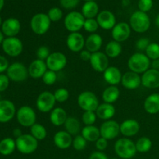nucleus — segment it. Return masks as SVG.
Segmentation results:
<instances>
[{
    "mask_svg": "<svg viewBox=\"0 0 159 159\" xmlns=\"http://www.w3.org/2000/svg\"><path fill=\"white\" fill-rule=\"evenodd\" d=\"M115 153L121 159H130L135 156L136 144L128 138H120L114 144Z\"/></svg>",
    "mask_w": 159,
    "mask_h": 159,
    "instance_id": "f257e3e1",
    "label": "nucleus"
},
{
    "mask_svg": "<svg viewBox=\"0 0 159 159\" xmlns=\"http://www.w3.org/2000/svg\"><path fill=\"white\" fill-rule=\"evenodd\" d=\"M150 65V59L146 54L140 52L132 54L127 61V66L130 71L138 74H142L145 72L149 69Z\"/></svg>",
    "mask_w": 159,
    "mask_h": 159,
    "instance_id": "f03ea898",
    "label": "nucleus"
},
{
    "mask_svg": "<svg viewBox=\"0 0 159 159\" xmlns=\"http://www.w3.org/2000/svg\"><path fill=\"white\" fill-rule=\"evenodd\" d=\"M151 21L148 15L146 12L138 10L134 12L130 18V26L135 32L142 34L148 30Z\"/></svg>",
    "mask_w": 159,
    "mask_h": 159,
    "instance_id": "7ed1b4c3",
    "label": "nucleus"
},
{
    "mask_svg": "<svg viewBox=\"0 0 159 159\" xmlns=\"http://www.w3.org/2000/svg\"><path fill=\"white\" fill-rule=\"evenodd\" d=\"M16 148L23 155H30L37 151L38 148V141L31 134H23L16 140Z\"/></svg>",
    "mask_w": 159,
    "mask_h": 159,
    "instance_id": "20e7f679",
    "label": "nucleus"
},
{
    "mask_svg": "<svg viewBox=\"0 0 159 159\" xmlns=\"http://www.w3.org/2000/svg\"><path fill=\"white\" fill-rule=\"evenodd\" d=\"M78 105L84 111L96 112L99 106V99L94 93L91 91H84L78 96Z\"/></svg>",
    "mask_w": 159,
    "mask_h": 159,
    "instance_id": "39448f33",
    "label": "nucleus"
},
{
    "mask_svg": "<svg viewBox=\"0 0 159 159\" xmlns=\"http://www.w3.org/2000/svg\"><path fill=\"white\" fill-rule=\"evenodd\" d=\"M51 20L48 14L37 13L30 20V27L33 32L37 35H43L51 27Z\"/></svg>",
    "mask_w": 159,
    "mask_h": 159,
    "instance_id": "423d86ee",
    "label": "nucleus"
},
{
    "mask_svg": "<svg viewBox=\"0 0 159 159\" xmlns=\"http://www.w3.org/2000/svg\"><path fill=\"white\" fill-rule=\"evenodd\" d=\"M85 21V18L82 12L72 11L65 16L64 24L67 30L70 33H75L79 32L82 28H83Z\"/></svg>",
    "mask_w": 159,
    "mask_h": 159,
    "instance_id": "0eeeda50",
    "label": "nucleus"
},
{
    "mask_svg": "<svg viewBox=\"0 0 159 159\" xmlns=\"http://www.w3.org/2000/svg\"><path fill=\"white\" fill-rule=\"evenodd\" d=\"M19 124L25 127H31L37 121V114L33 108L28 106L20 107L16 113Z\"/></svg>",
    "mask_w": 159,
    "mask_h": 159,
    "instance_id": "6e6552de",
    "label": "nucleus"
},
{
    "mask_svg": "<svg viewBox=\"0 0 159 159\" xmlns=\"http://www.w3.org/2000/svg\"><path fill=\"white\" fill-rule=\"evenodd\" d=\"M56 99L54 93L49 91H44L40 93L37 99V108L41 113H49L54 110Z\"/></svg>",
    "mask_w": 159,
    "mask_h": 159,
    "instance_id": "1a4fd4ad",
    "label": "nucleus"
},
{
    "mask_svg": "<svg viewBox=\"0 0 159 159\" xmlns=\"http://www.w3.org/2000/svg\"><path fill=\"white\" fill-rule=\"evenodd\" d=\"M45 61H46L48 70L57 72L65 68L68 63V59H67L66 55L63 53L54 52L51 53L49 57Z\"/></svg>",
    "mask_w": 159,
    "mask_h": 159,
    "instance_id": "9d476101",
    "label": "nucleus"
},
{
    "mask_svg": "<svg viewBox=\"0 0 159 159\" xmlns=\"http://www.w3.org/2000/svg\"><path fill=\"white\" fill-rule=\"evenodd\" d=\"M28 75V68L20 62L12 64L7 69V76L13 82H23L27 79Z\"/></svg>",
    "mask_w": 159,
    "mask_h": 159,
    "instance_id": "9b49d317",
    "label": "nucleus"
},
{
    "mask_svg": "<svg viewBox=\"0 0 159 159\" xmlns=\"http://www.w3.org/2000/svg\"><path fill=\"white\" fill-rule=\"evenodd\" d=\"M4 52L11 57H17L22 53L23 45L21 40L17 37H7L2 42Z\"/></svg>",
    "mask_w": 159,
    "mask_h": 159,
    "instance_id": "f8f14e48",
    "label": "nucleus"
},
{
    "mask_svg": "<svg viewBox=\"0 0 159 159\" xmlns=\"http://www.w3.org/2000/svg\"><path fill=\"white\" fill-rule=\"evenodd\" d=\"M100 136L108 140H113L116 138L120 133V124L116 121L110 120H107L101 125L99 128Z\"/></svg>",
    "mask_w": 159,
    "mask_h": 159,
    "instance_id": "ddd939ff",
    "label": "nucleus"
},
{
    "mask_svg": "<svg viewBox=\"0 0 159 159\" xmlns=\"http://www.w3.org/2000/svg\"><path fill=\"white\" fill-rule=\"evenodd\" d=\"M131 33V28L130 24L125 22H120L115 25L112 29V37L113 40L116 42H124L130 37Z\"/></svg>",
    "mask_w": 159,
    "mask_h": 159,
    "instance_id": "4468645a",
    "label": "nucleus"
},
{
    "mask_svg": "<svg viewBox=\"0 0 159 159\" xmlns=\"http://www.w3.org/2000/svg\"><path fill=\"white\" fill-rule=\"evenodd\" d=\"M92 68L97 72L103 73L109 67V59L107 54L101 51L93 53L90 58Z\"/></svg>",
    "mask_w": 159,
    "mask_h": 159,
    "instance_id": "2eb2a0df",
    "label": "nucleus"
},
{
    "mask_svg": "<svg viewBox=\"0 0 159 159\" xmlns=\"http://www.w3.org/2000/svg\"><path fill=\"white\" fill-rule=\"evenodd\" d=\"M66 44L72 52H81L85 46V39L79 32L71 33L67 37Z\"/></svg>",
    "mask_w": 159,
    "mask_h": 159,
    "instance_id": "dca6fc26",
    "label": "nucleus"
},
{
    "mask_svg": "<svg viewBox=\"0 0 159 159\" xmlns=\"http://www.w3.org/2000/svg\"><path fill=\"white\" fill-rule=\"evenodd\" d=\"M141 85L148 89L159 88V71L151 68L143 73Z\"/></svg>",
    "mask_w": 159,
    "mask_h": 159,
    "instance_id": "f3484780",
    "label": "nucleus"
},
{
    "mask_svg": "<svg viewBox=\"0 0 159 159\" xmlns=\"http://www.w3.org/2000/svg\"><path fill=\"white\" fill-rule=\"evenodd\" d=\"M98 24L103 30H112L116 24L114 14L109 10H103L99 12L96 16Z\"/></svg>",
    "mask_w": 159,
    "mask_h": 159,
    "instance_id": "a211bd4d",
    "label": "nucleus"
},
{
    "mask_svg": "<svg viewBox=\"0 0 159 159\" xmlns=\"http://www.w3.org/2000/svg\"><path fill=\"white\" fill-rule=\"evenodd\" d=\"M15 113V105L11 101L0 100V123L9 122L13 118Z\"/></svg>",
    "mask_w": 159,
    "mask_h": 159,
    "instance_id": "6ab92c4d",
    "label": "nucleus"
},
{
    "mask_svg": "<svg viewBox=\"0 0 159 159\" xmlns=\"http://www.w3.org/2000/svg\"><path fill=\"white\" fill-rule=\"evenodd\" d=\"M121 83L124 88L127 89L134 90L139 88L141 85V77L139 74L134 71H127L123 75Z\"/></svg>",
    "mask_w": 159,
    "mask_h": 159,
    "instance_id": "aec40b11",
    "label": "nucleus"
},
{
    "mask_svg": "<svg viewBox=\"0 0 159 159\" xmlns=\"http://www.w3.org/2000/svg\"><path fill=\"white\" fill-rule=\"evenodd\" d=\"M48 70L46 61L40 60V59H36V60L33 61L28 67L29 75L35 79H40L43 77V75Z\"/></svg>",
    "mask_w": 159,
    "mask_h": 159,
    "instance_id": "412c9836",
    "label": "nucleus"
},
{
    "mask_svg": "<svg viewBox=\"0 0 159 159\" xmlns=\"http://www.w3.org/2000/svg\"><path fill=\"white\" fill-rule=\"evenodd\" d=\"M21 24L16 18H9L5 20L2 25V33L8 37H13L20 33Z\"/></svg>",
    "mask_w": 159,
    "mask_h": 159,
    "instance_id": "4be33fe9",
    "label": "nucleus"
},
{
    "mask_svg": "<svg viewBox=\"0 0 159 159\" xmlns=\"http://www.w3.org/2000/svg\"><path fill=\"white\" fill-rule=\"evenodd\" d=\"M73 138L66 130H60L54 136V143L56 147L61 150L69 148L72 145Z\"/></svg>",
    "mask_w": 159,
    "mask_h": 159,
    "instance_id": "5701e85b",
    "label": "nucleus"
},
{
    "mask_svg": "<svg viewBox=\"0 0 159 159\" xmlns=\"http://www.w3.org/2000/svg\"><path fill=\"white\" fill-rule=\"evenodd\" d=\"M120 133L125 138H130L136 135L139 132L140 124L135 120H126L120 125Z\"/></svg>",
    "mask_w": 159,
    "mask_h": 159,
    "instance_id": "b1692460",
    "label": "nucleus"
},
{
    "mask_svg": "<svg viewBox=\"0 0 159 159\" xmlns=\"http://www.w3.org/2000/svg\"><path fill=\"white\" fill-rule=\"evenodd\" d=\"M122 73L120 70L115 66H109L103 72V79L110 85H116L121 82Z\"/></svg>",
    "mask_w": 159,
    "mask_h": 159,
    "instance_id": "393cba45",
    "label": "nucleus"
},
{
    "mask_svg": "<svg viewBox=\"0 0 159 159\" xmlns=\"http://www.w3.org/2000/svg\"><path fill=\"white\" fill-rule=\"evenodd\" d=\"M96 113L97 117H99V119L106 121L110 120L114 116L116 113V109L112 104L103 102L98 107L97 110H96Z\"/></svg>",
    "mask_w": 159,
    "mask_h": 159,
    "instance_id": "a878e982",
    "label": "nucleus"
},
{
    "mask_svg": "<svg viewBox=\"0 0 159 159\" xmlns=\"http://www.w3.org/2000/svg\"><path fill=\"white\" fill-rule=\"evenodd\" d=\"M102 45V38L99 34H92L87 37L85 40V46L86 50L93 54L99 51Z\"/></svg>",
    "mask_w": 159,
    "mask_h": 159,
    "instance_id": "bb28decb",
    "label": "nucleus"
},
{
    "mask_svg": "<svg viewBox=\"0 0 159 159\" xmlns=\"http://www.w3.org/2000/svg\"><path fill=\"white\" fill-rule=\"evenodd\" d=\"M144 110L149 114L159 113V94L153 93L148 96L144 102Z\"/></svg>",
    "mask_w": 159,
    "mask_h": 159,
    "instance_id": "cd10ccee",
    "label": "nucleus"
},
{
    "mask_svg": "<svg viewBox=\"0 0 159 159\" xmlns=\"http://www.w3.org/2000/svg\"><path fill=\"white\" fill-rule=\"evenodd\" d=\"M68 117V116L66 111L61 107L54 108L50 114V120H51V124L56 127L64 125Z\"/></svg>",
    "mask_w": 159,
    "mask_h": 159,
    "instance_id": "c85d7f7f",
    "label": "nucleus"
},
{
    "mask_svg": "<svg viewBox=\"0 0 159 159\" xmlns=\"http://www.w3.org/2000/svg\"><path fill=\"white\" fill-rule=\"evenodd\" d=\"M120 93V89L116 85H110L102 92V99L104 102L112 104L119 99Z\"/></svg>",
    "mask_w": 159,
    "mask_h": 159,
    "instance_id": "c756f323",
    "label": "nucleus"
},
{
    "mask_svg": "<svg viewBox=\"0 0 159 159\" xmlns=\"http://www.w3.org/2000/svg\"><path fill=\"white\" fill-rule=\"evenodd\" d=\"M82 135L87 141L96 142L100 138V131L97 127L94 125L85 126L82 130Z\"/></svg>",
    "mask_w": 159,
    "mask_h": 159,
    "instance_id": "7c9ffc66",
    "label": "nucleus"
},
{
    "mask_svg": "<svg viewBox=\"0 0 159 159\" xmlns=\"http://www.w3.org/2000/svg\"><path fill=\"white\" fill-rule=\"evenodd\" d=\"M82 14L85 19H93L99 14V6L96 2H86L82 8Z\"/></svg>",
    "mask_w": 159,
    "mask_h": 159,
    "instance_id": "2f4dec72",
    "label": "nucleus"
},
{
    "mask_svg": "<svg viewBox=\"0 0 159 159\" xmlns=\"http://www.w3.org/2000/svg\"><path fill=\"white\" fill-rule=\"evenodd\" d=\"M64 125H65V130L71 136L79 135V133L81 130V125L77 118L74 116H68Z\"/></svg>",
    "mask_w": 159,
    "mask_h": 159,
    "instance_id": "473e14b6",
    "label": "nucleus"
},
{
    "mask_svg": "<svg viewBox=\"0 0 159 159\" xmlns=\"http://www.w3.org/2000/svg\"><path fill=\"white\" fill-rule=\"evenodd\" d=\"M122 45L120 44V43L115 41V40H112V41L109 42L106 46L105 54L108 57L115 58L120 55V54L122 53Z\"/></svg>",
    "mask_w": 159,
    "mask_h": 159,
    "instance_id": "72a5a7b5",
    "label": "nucleus"
},
{
    "mask_svg": "<svg viewBox=\"0 0 159 159\" xmlns=\"http://www.w3.org/2000/svg\"><path fill=\"white\" fill-rule=\"evenodd\" d=\"M16 148V141L11 138H6L0 141V154L2 155H9Z\"/></svg>",
    "mask_w": 159,
    "mask_h": 159,
    "instance_id": "f704fd0d",
    "label": "nucleus"
},
{
    "mask_svg": "<svg viewBox=\"0 0 159 159\" xmlns=\"http://www.w3.org/2000/svg\"><path fill=\"white\" fill-rule=\"evenodd\" d=\"M30 134L37 141H42L46 138L48 132L43 125L36 123L30 127Z\"/></svg>",
    "mask_w": 159,
    "mask_h": 159,
    "instance_id": "c9c22d12",
    "label": "nucleus"
},
{
    "mask_svg": "<svg viewBox=\"0 0 159 159\" xmlns=\"http://www.w3.org/2000/svg\"><path fill=\"white\" fill-rule=\"evenodd\" d=\"M137 152L140 153H146L149 152L152 147V142L150 138L147 137H141L135 143Z\"/></svg>",
    "mask_w": 159,
    "mask_h": 159,
    "instance_id": "e433bc0d",
    "label": "nucleus"
},
{
    "mask_svg": "<svg viewBox=\"0 0 159 159\" xmlns=\"http://www.w3.org/2000/svg\"><path fill=\"white\" fill-rule=\"evenodd\" d=\"M145 53L149 59H159V44L157 43H151L146 49Z\"/></svg>",
    "mask_w": 159,
    "mask_h": 159,
    "instance_id": "4c0bfd02",
    "label": "nucleus"
},
{
    "mask_svg": "<svg viewBox=\"0 0 159 159\" xmlns=\"http://www.w3.org/2000/svg\"><path fill=\"white\" fill-rule=\"evenodd\" d=\"M96 118H97V116H96V112L84 111L82 116V120L85 126H91L96 123Z\"/></svg>",
    "mask_w": 159,
    "mask_h": 159,
    "instance_id": "58836bf2",
    "label": "nucleus"
},
{
    "mask_svg": "<svg viewBox=\"0 0 159 159\" xmlns=\"http://www.w3.org/2000/svg\"><path fill=\"white\" fill-rule=\"evenodd\" d=\"M54 96L56 99V102H65L69 98V92L65 88H59L54 92Z\"/></svg>",
    "mask_w": 159,
    "mask_h": 159,
    "instance_id": "ea45409f",
    "label": "nucleus"
},
{
    "mask_svg": "<svg viewBox=\"0 0 159 159\" xmlns=\"http://www.w3.org/2000/svg\"><path fill=\"white\" fill-rule=\"evenodd\" d=\"M87 145V141L82 137V135H76L72 141V146L75 150L83 151Z\"/></svg>",
    "mask_w": 159,
    "mask_h": 159,
    "instance_id": "a19ab883",
    "label": "nucleus"
},
{
    "mask_svg": "<svg viewBox=\"0 0 159 159\" xmlns=\"http://www.w3.org/2000/svg\"><path fill=\"white\" fill-rule=\"evenodd\" d=\"M99 24L97 20L93 19H85L83 28L85 31L92 34H95L99 29Z\"/></svg>",
    "mask_w": 159,
    "mask_h": 159,
    "instance_id": "79ce46f5",
    "label": "nucleus"
},
{
    "mask_svg": "<svg viewBox=\"0 0 159 159\" xmlns=\"http://www.w3.org/2000/svg\"><path fill=\"white\" fill-rule=\"evenodd\" d=\"M48 16L51 22H57L61 20L62 16H63V12L60 8L53 7L49 9Z\"/></svg>",
    "mask_w": 159,
    "mask_h": 159,
    "instance_id": "37998d69",
    "label": "nucleus"
},
{
    "mask_svg": "<svg viewBox=\"0 0 159 159\" xmlns=\"http://www.w3.org/2000/svg\"><path fill=\"white\" fill-rule=\"evenodd\" d=\"M42 80H43V83L47 85H54L57 81V74L55 71L48 70L42 77Z\"/></svg>",
    "mask_w": 159,
    "mask_h": 159,
    "instance_id": "c03bdc74",
    "label": "nucleus"
},
{
    "mask_svg": "<svg viewBox=\"0 0 159 159\" xmlns=\"http://www.w3.org/2000/svg\"><path fill=\"white\" fill-rule=\"evenodd\" d=\"M50 54H51L50 49L47 46H40L37 51V59H40V60L46 61Z\"/></svg>",
    "mask_w": 159,
    "mask_h": 159,
    "instance_id": "a18cd8bd",
    "label": "nucleus"
},
{
    "mask_svg": "<svg viewBox=\"0 0 159 159\" xmlns=\"http://www.w3.org/2000/svg\"><path fill=\"white\" fill-rule=\"evenodd\" d=\"M152 6H153V1L152 0H139V2H138V8L141 12H148L152 9Z\"/></svg>",
    "mask_w": 159,
    "mask_h": 159,
    "instance_id": "49530a36",
    "label": "nucleus"
},
{
    "mask_svg": "<svg viewBox=\"0 0 159 159\" xmlns=\"http://www.w3.org/2000/svg\"><path fill=\"white\" fill-rule=\"evenodd\" d=\"M80 0H60V4L64 9H72L79 5Z\"/></svg>",
    "mask_w": 159,
    "mask_h": 159,
    "instance_id": "de8ad7c7",
    "label": "nucleus"
},
{
    "mask_svg": "<svg viewBox=\"0 0 159 159\" xmlns=\"http://www.w3.org/2000/svg\"><path fill=\"white\" fill-rule=\"evenodd\" d=\"M150 43V40L148 39L142 37V38H140L136 42V47L139 51H146V49H147V48Z\"/></svg>",
    "mask_w": 159,
    "mask_h": 159,
    "instance_id": "09e8293b",
    "label": "nucleus"
},
{
    "mask_svg": "<svg viewBox=\"0 0 159 159\" xmlns=\"http://www.w3.org/2000/svg\"><path fill=\"white\" fill-rule=\"evenodd\" d=\"M107 146H108V141L107 139H105V138H102V137H100L96 141V148L99 152H103V151H105L107 149Z\"/></svg>",
    "mask_w": 159,
    "mask_h": 159,
    "instance_id": "8fccbe9b",
    "label": "nucleus"
},
{
    "mask_svg": "<svg viewBox=\"0 0 159 159\" xmlns=\"http://www.w3.org/2000/svg\"><path fill=\"white\" fill-rule=\"evenodd\" d=\"M9 77L6 75H0V92H3L8 88L9 84Z\"/></svg>",
    "mask_w": 159,
    "mask_h": 159,
    "instance_id": "3c124183",
    "label": "nucleus"
},
{
    "mask_svg": "<svg viewBox=\"0 0 159 159\" xmlns=\"http://www.w3.org/2000/svg\"><path fill=\"white\" fill-rule=\"evenodd\" d=\"M89 159H109L107 155L102 152H94L90 155L89 158Z\"/></svg>",
    "mask_w": 159,
    "mask_h": 159,
    "instance_id": "603ef678",
    "label": "nucleus"
},
{
    "mask_svg": "<svg viewBox=\"0 0 159 159\" xmlns=\"http://www.w3.org/2000/svg\"><path fill=\"white\" fill-rule=\"evenodd\" d=\"M9 68V62L3 56H0V73L3 72Z\"/></svg>",
    "mask_w": 159,
    "mask_h": 159,
    "instance_id": "864d4df0",
    "label": "nucleus"
},
{
    "mask_svg": "<svg viewBox=\"0 0 159 159\" xmlns=\"http://www.w3.org/2000/svg\"><path fill=\"white\" fill-rule=\"evenodd\" d=\"M91 56L92 53L88 50H82L80 52V58L84 61H89Z\"/></svg>",
    "mask_w": 159,
    "mask_h": 159,
    "instance_id": "5fc2aeb1",
    "label": "nucleus"
},
{
    "mask_svg": "<svg viewBox=\"0 0 159 159\" xmlns=\"http://www.w3.org/2000/svg\"><path fill=\"white\" fill-rule=\"evenodd\" d=\"M152 67L153 69L158 70L159 71V59H156V60H153L152 62Z\"/></svg>",
    "mask_w": 159,
    "mask_h": 159,
    "instance_id": "6e6d98bb",
    "label": "nucleus"
},
{
    "mask_svg": "<svg viewBox=\"0 0 159 159\" xmlns=\"http://www.w3.org/2000/svg\"><path fill=\"white\" fill-rule=\"evenodd\" d=\"M13 135L15 137H16V138H19V137L21 136V135H23V134H22V131H21V130H20V129L16 128V129H15V130H14Z\"/></svg>",
    "mask_w": 159,
    "mask_h": 159,
    "instance_id": "4d7b16f0",
    "label": "nucleus"
},
{
    "mask_svg": "<svg viewBox=\"0 0 159 159\" xmlns=\"http://www.w3.org/2000/svg\"><path fill=\"white\" fill-rule=\"evenodd\" d=\"M3 40H4V37H3L2 33L1 31H0V43H2Z\"/></svg>",
    "mask_w": 159,
    "mask_h": 159,
    "instance_id": "13d9d810",
    "label": "nucleus"
},
{
    "mask_svg": "<svg viewBox=\"0 0 159 159\" xmlns=\"http://www.w3.org/2000/svg\"><path fill=\"white\" fill-rule=\"evenodd\" d=\"M3 6H4V0H0V11L2 9Z\"/></svg>",
    "mask_w": 159,
    "mask_h": 159,
    "instance_id": "bf43d9fd",
    "label": "nucleus"
},
{
    "mask_svg": "<svg viewBox=\"0 0 159 159\" xmlns=\"http://www.w3.org/2000/svg\"><path fill=\"white\" fill-rule=\"evenodd\" d=\"M155 23H156L157 26H159V14L158 16H157L156 19H155Z\"/></svg>",
    "mask_w": 159,
    "mask_h": 159,
    "instance_id": "052dcab7",
    "label": "nucleus"
},
{
    "mask_svg": "<svg viewBox=\"0 0 159 159\" xmlns=\"http://www.w3.org/2000/svg\"><path fill=\"white\" fill-rule=\"evenodd\" d=\"M85 2H93V1H95V0H85Z\"/></svg>",
    "mask_w": 159,
    "mask_h": 159,
    "instance_id": "680f3d73",
    "label": "nucleus"
},
{
    "mask_svg": "<svg viewBox=\"0 0 159 159\" xmlns=\"http://www.w3.org/2000/svg\"><path fill=\"white\" fill-rule=\"evenodd\" d=\"M1 25H2V18H1V16H0V26H1Z\"/></svg>",
    "mask_w": 159,
    "mask_h": 159,
    "instance_id": "e2e57ef3",
    "label": "nucleus"
},
{
    "mask_svg": "<svg viewBox=\"0 0 159 159\" xmlns=\"http://www.w3.org/2000/svg\"><path fill=\"white\" fill-rule=\"evenodd\" d=\"M111 159H120V158H111Z\"/></svg>",
    "mask_w": 159,
    "mask_h": 159,
    "instance_id": "0e129e2a",
    "label": "nucleus"
},
{
    "mask_svg": "<svg viewBox=\"0 0 159 159\" xmlns=\"http://www.w3.org/2000/svg\"><path fill=\"white\" fill-rule=\"evenodd\" d=\"M0 99H1V96H0Z\"/></svg>",
    "mask_w": 159,
    "mask_h": 159,
    "instance_id": "69168bd1",
    "label": "nucleus"
},
{
    "mask_svg": "<svg viewBox=\"0 0 159 159\" xmlns=\"http://www.w3.org/2000/svg\"><path fill=\"white\" fill-rule=\"evenodd\" d=\"M67 159H68V158H67Z\"/></svg>",
    "mask_w": 159,
    "mask_h": 159,
    "instance_id": "338daca9",
    "label": "nucleus"
}]
</instances>
